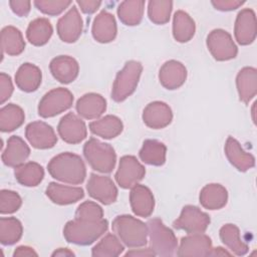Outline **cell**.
<instances>
[{
  "label": "cell",
  "instance_id": "obj_44",
  "mask_svg": "<svg viewBox=\"0 0 257 257\" xmlns=\"http://www.w3.org/2000/svg\"><path fill=\"white\" fill-rule=\"evenodd\" d=\"M13 92V84L11 77L4 73H0V103L3 104L10 96L12 95Z\"/></svg>",
  "mask_w": 257,
  "mask_h": 257
},
{
  "label": "cell",
  "instance_id": "obj_26",
  "mask_svg": "<svg viewBox=\"0 0 257 257\" xmlns=\"http://www.w3.org/2000/svg\"><path fill=\"white\" fill-rule=\"evenodd\" d=\"M236 86L239 98L244 103L254 98L257 93V70L254 67H243L237 74Z\"/></svg>",
  "mask_w": 257,
  "mask_h": 257
},
{
  "label": "cell",
  "instance_id": "obj_19",
  "mask_svg": "<svg viewBox=\"0 0 257 257\" xmlns=\"http://www.w3.org/2000/svg\"><path fill=\"white\" fill-rule=\"evenodd\" d=\"M52 76L61 83H70L78 75V62L71 56L59 55L54 57L49 64Z\"/></svg>",
  "mask_w": 257,
  "mask_h": 257
},
{
  "label": "cell",
  "instance_id": "obj_1",
  "mask_svg": "<svg viewBox=\"0 0 257 257\" xmlns=\"http://www.w3.org/2000/svg\"><path fill=\"white\" fill-rule=\"evenodd\" d=\"M47 170L52 178L70 185L81 184L86 177L82 159L69 152L53 157L47 165Z\"/></svg>",
  "mask_w": 257,
  "mask_h": 257
},
{
  "label": "cell",
  "instance_id": "obj_37",
  "mask_svg": "<svg viewBox=\"0 0 257 257\" xmlns=\"http://www.w3.org/2000/svg\"><path fill=\"white\" fill-rule=\"evenodd\" d=\"M24 119L23 109L14 103H8L0 109V130L2 132H12L18 128Z\"/></svg>",
  "mask_w": 257,
  "mask_h": 257
},
{
  "label": "cell",
  "instance_id": "obj_7",
  "mask_svg": "<svg viewBox=\"0 0 257 257\" xmlns=\"http://www.w3.org/2000/svg\"><path fill=\"white\" fill-rule=\"evenodd\" d=\"M73 94L64 87L53 88L46 92L38 104V114L42 117L55 116L71 107Z\"/></svg>",
  "mask_w": 257,
  "mask_h": 257
},
{
  "label": "cell",
  "instance_id": "obj_12",
  "mask_svg": "<svg viewBox=\"0 0 257 257\" xmlns=\"http://www.w3.org/2000/svg\"><path fill=\"white\" fill-rule=\"evenodd\" d=\"M59 137L68 144H79L87 135L85 122L75 113L68 112L63 115L57 125Z\"/></svg>",
  "mask_w": 257,
  "mask_h": 257
},
{
  "label": "cell",
  "instance_id": "obj_28",
  "mask_svg": "<svg viewBox=\"0 0 257 257\" xmlns=\"http://www.w3.org/2000/svg\"><path fill=\"white\" fill-rule=\"evenodd\" d=\"M199 200L205 209L219 210L227 204L228 193L220 184H208L201 190Z\"/></svg>",
  "mask_w": 257,
  "mask_h": 257
},
{
  "label": "cell",
  "instance_id": "obj_8",
  "mask_svg": "<svg viewBox=\"0 0 257 257\" xmlns=\"http://www.w3.org/2000/svg\"><path fill=\"white\" fill-rule=\"evenodd\" d=\"M210 224V217L200 208L187 205L182 209L180 217L173 223V227L184 230L188 234L204 233Z\"/></svg>",
  "mask_w": 257,
  "mask_h": 257
},
{
  "label": "cell",
  "instance_id": "obj_30",
  "mask_svg": "<svg viewBox=\"0 0 257 257\" xmlns=\"http://www.w3.org/2000/svg\"><path fill=\"white\" fill-rule=\"evenodd\" d=\"M220 239L232 254L243 256L248 253V245L242 240L239 228L234 224H226L220 229Z\"/></svg>",
  "mask_w": 257,
  "mask_h": 257
},
{
  "label": "cell",
  "instance_id": "obj_32",
  "mask_svg": "<svg viewBox=\"0 0 257 257\" xmlns=\"http://www.w3.org/2000/svg\"><path fill=\"white\" fill-rule=\"evenodd\" d=\"M25 48L22 33L14 26H5L1 30V49L4 53L14 56L19 55Z\"/></svg>",
  "mask_w": 257,
  "mask_h": 257
},
{
  "label": "cell",
  "instance_id": "obj_4",
  "mask_svg": "<svg viewBox=\"0 0 257 257\" xmlns=\"http://www.w3.org/2000/svg\"><path fill=\"white\" fill-rule=\"evenodd\" d=\"M147 226L150 248L156 256H173L178 249V241L174 232L159 218L149 220Z\"/></svg>",
  "mask_w": 257,
  "mask_h": 257
},
{
  "label": "cell",
  "instance_id": "obj_40",
  "mask_svg": "<svg viewBox=\"0 0 257 257\" xmlns=\"http://www.w3.org/2000/svg\"><path fill=\"white\" fill-rule=\"evenodd\" d=\"M172 8V1L152 0L148 5V16L155 24H166L170 20Z\"/></svg>",
  "mask_w": 257,
  "mask_h": 257
},
{
  "label": "cell",
  "instance_id": "obj_47",
  "mask_svg": "<svg viewBox=\"0 0 257 257\" xmlns=\"http://www.w3.org/2000/svg\"><path fill=\"white\" fill-rule=\"evenodd\" d=\"M76 3L79 6L80 10L86 14L94 13L101 5L100 1H95V0H78L76 1Z\"/></svg>",
  "mask_w": 257,
  "mask_h": 257
},
{
  "label": "cell",
  "instance_id": "obj_9",
  "mask_svg": "<svg viewBox=\"0 0 257 257\" xmlns=\"http://www.w3.org/2000/svg\"><path fill=\"white\" fill-rule=\"evenodd\" d=\"M207 47L218 61H226L237 56L238 48L232 36L223 29H214L207 36Z\"/></svg>",
  "mask_w": 257,
  "mask_h": 257
},
{
  "label": "cell",
  "instance_id": "obj_27",
  "mask_svg": "<svg viewBox=\"0 0 257 257\" xmlns=\"http://www.w3.org/2000/svg\"><path fill=\"white\" fill-rule=\"evenodd\" d=\"M42 79V73L38 66L26 62L23 63L15 74V82L19 89L25 92L35 91Z\"/></svg>",
  "mask_w": 257,
  "mask_h": 257
},
{
  "label": "cell",
  "instance_id": "obj_36",
  "mask_svg": "<svg viewBox=\"0 0 257 257\" xmlns=\"http://www.w3.org/2000/svg\"><path fill=\"white\" fill-rule=\"evenodd\" d=\"M145 1L143 0H126L120 2L117 7V15L119 20L128 26H135L141 23L144 15Z\"/></svg>",
  "mask_w": 257,
  "mask_h": 257
},
{
  "label": "cell",
  "instance_id": "obj_16",
  "mask_svg": "<svg viewBox=\"0 0 257 257\" xmlns=\"http://www.w3.org/2000/svg\"><path fill=\"white\" fill-rule=\"evenodd\" d=\"M210 237L203 233L189 234L183 237L177 249L178 256H209L212 250Z\"/></svg>",
  "mask_w": 257,
  "mask_h": 257
},
{
  "label": "cell",
  "instance_id": "obj_51",
  "mask_svg": "<svg viewBox=\"0 0 257 257\" xmlns=\"http://www.w3.org/2000/svg\"><path fill=\"white\" fill-rule=\"evenodd\" d=\"M52 256H74V253L72 251H70L68 248H58L57 250H55L52 253Z\"/></svg>",
  "mask_w": 257,
  "mask_h": 257
},
{
  "label": "cell",
  "instance_id": "obj_3",
  "mask_svg": "<svg viewBox=\"0 0 257 257\" xmlns=\"http://www.w3.org/2000/svg\"><path fill=\"white\" fill-rule=\"evenodd\" d=\"M111 227L120 242L130 248H141L148 243L147 224L131 215L115 217Z\"/></svg>",
  "mask_w": 257,
  "mask_h": 257
},
{
  "label": "cell",
  "instance_id": "obj_21",
  "mask_svg": "<svg viewBox=\"0 0 257 257\" xmlns=\"http://www.w3.org/2000/svg\"><path fill=\"white\" fill-rule=\"evenodd\" d=\"M117 32L114 16L107 12H99L93 20L91 27L92 37L100 43H108L114 40Z\"/></svg>",
  "mask_w": 257,
  "mask_h": 257
},
{
  "label": "cell",
  "instance_id": "obj_43",
  "mask_svg": "<svg viewBox=\"0 0 257 257\" xmlns=\"http://www.w3.org/2000/svg\"><path fill=\"white\" fill-rule=\"evenodd\" d=\"M71 1L67 0H36L34 5L36 8L47 15H58L63 12L68 6L71 5Z\"/></svg>",
  "mask_w": 257,
  "mask_h": 257
},
{
  "label": "cell",
  "instance_id": "obj_10",
  "mask_svg": "<svg viewBox=\"0 0 257 257\" xmlns=\"http://www.w3.org/2000/svg\"><path fill=\"white\" fill-rule=\"evenodd\" d=\"M146 175L145 167L134 156H123L119 160L115 181L119 187L130 189L137 185Z\"/></svg>",
  "mask_w": 257,
  "mask_h": 257
},
{
  "label": "cell",
  "instance_id": "obj_15",
  "mask_svg": "<svg viewBox=\"0 0 257 257\" xmlns=\"http://www.w3.org/2000/svg\"><path fill=\"white\" fill-rule=\"evenodd\" d=\"M256 16L252 9H242L236 17L234 34L241 45H249L256 38Z\"/></svg>",
  "mask_w": 257,
  "mask_h": 257
},
{
  "label": "cell",
  "instance_id": "obj_49",
  "mask_svg": "<svg viewBox=\"0 0 257 257\" xmlns=\"http://www.w3.org/2000/svg\"><path fill=\"white\" fill-rule=\"evenodd\" d=\"M125 256H156L154 251L151 248H145V249H132L131 251H127Z\"/></svg>",
  "mask_w": 257,
  "mask_h": 257
},
{
  "label": "cell",
  "instance_id": "obj_23",
  "mask_svg": "<svg viewBox=\"0 0 257 257\" xmlns=\"http://www.w3.org/2000/svg\"><path fill=\"white\" fill-rule=\"evenodd\" d=\"M30 155L28 145L18 136H12L7 141L6 149L2 153V162L5 166L16 168L26 161Z\"/></svg>",
  "mask_w": 257,
  "mask_h": 257
},
{
  "label": "cell",
  "instance_id": "obj_41",
  "mask_svg": "<svg viewBox=\"0 0 257 257\" xmlns=\"http://www.w3.org/2000/svg\"><path fill=\"white\" fill-rule=\"evenodd\" d=\"M21 197L16 192L11 190H2L0 192L1 214H12L21 207Z\"/></svg>",
  "mask_w": 257,
  "mask_h": 257
},
{
  "label": "cell",
  "instance_id": "obj_13",
  "mask_svg": "<svg viewBox=\"0 0 257 257\" xmlns=\"http://www.w3.org/2000/svg\"><path fill=\"white\" fill-rule=\"evenodd\" d=\"M25 137L33 148L40 150L50 149L57 142V137L52 126L41 120L32 121L27 124Z\"/></svg>",
  "mask_w": 257,
  "mask_h": 257
},
{
  "label": "cell",
  "instance_id": "obj_5",
  "mask_svg": "<svg viewBox=\"0 0 257 257\" xmlns=\"http://www.w3.org/2000/svg\"><path fill=\"white\" fill-rule=\"evenodd\" d=\"M83 156L94 171L105 174L114 169L116 155L109 144L89 139L83 146Z\"/></svg>",
  "mask_w": 257,
  "mask_h": 257
},
{
  "label": "cell",
  "instance_id": "obj_35",
  "mask_svg": "<svg viewBox=\"0 0 257 257\" xmlns=\"http://www.w3.org/2000/svg\"><path fill=\"white\" fill-rule=\"evenodd\" d=\"M167 147L157 140H146L140 150L141 160L148 165L163 166L166 162Z\"/></svg>",
  "mask_w": 257,
  "mask_h": 257
},
{
  "label": "cell",
  "instance_id": "obj_18",
  "mask_svg": "<svg viewBox=\"0 0 257 257\" xmlns=\"http://www.w3.org/2000/svg\"><path fill=\"white\" fill-rule=\"evenodd\" d=\"M130 203L133 212L139 217H150L155 208V198L152 191L140 184L132 187Z\"/></svg>",
  "mask_w": 257,
  "mask_h": 257
},
{
  "label": "cell",
  "instance_id": "obj_22",
  "mask_svg": "<svg viewBox=\"0 0 257 257\" xmlns=\"http://www.w3.org/2000/svg\"><path fill=\"white\" fill-rule=\"evenodd\" d=\"M225 154L231 165L240 172H246L255 166L254 156L244 151L240 143L233 137H229L226 141Z\"/></svg>",
  "mask_w": 257,
  "mask_h": 257
},
{
  "label": "cell",
  "instance_id": "obj_20",
  "mask_svg": "<svg viewBox=\"0 0 257 257\" xmlns=\"http://www.w3.org/2000/svg\"><path fill=\"white\" fill-rule=\"evenodd\" d=\"M187 78V69L185 65L177 60L165 62L159 72L161 84L170 90L181 87Z\"/></svg>",
  "mask_w": 257,
  "mask_h": 257
},
{
  "label": "cell",
  "instance_id": "obj_38",
  "mask_svg": "<svg viewBox=\"0 0 257 257\" xmlns=\"http://www.w3.org/2000/svg\"><path fill=\"white\" fill-rule=\"evenodd\" d=\"M23 227L21 222L14 217H2L0 219V242L3 245H13L22 236Z\"/></svg>",
  "mask_w": 257,
  "mask_h": 257
},
{
  "label": "cell",
  "instance_id": "obj_6",
  "mask_svg": "<svg viewBox=\"0 0 257 257\" xmlns=\"http://www.w3.org/2000/svg\"><path fill=\"white\" fill-rule=\"evenodd\" d=\"M142 71L143 65L137 60H130L124 64L122 69L117 72L112 84L111 97L114 101H123L134 93L138 86Z\"/></svg>",
  "mask_w": 257,
  "mask_h": 257
},
{
  "label": "cell",
  "instance_id": "obj_48",
  "mask_svg": "<svg viewBox=\"0 0 257 257\" xmlns=\"http://www.w3.org/2000/svg\"><path fill=\"white\" fill-rule=\"evenodd\" d=\"M37 252L34 251L33 248L29 246H19L15 249L13 256L14 257H25V256H37Z\"/></svg>",
  "mask_w": 257,
  "mask_h": 257
},
{
  "label": "cell",
  "instance_id": "obj_11",
  "mask_svg": "<svg viewBox=\"0 0 257 257\" xmlns=\"http://www.w3.org/2000/svg\"><path fill=\"white\" fill-rule=\"evenodd\" d=\"M86 190L88 195L104 205L112 204L117 198V189L109 177L91 174Z\"/></svg>",
  "mask_w": 257,
  "mask_h": 257
},
{
  "label": "cell",
  "instance_id": "obj_2",
  "mask_svg": "<svg viewBox=\"0 0 257 257\" xmlns=\"http://www.w3.org/2000/svg\"><path fill=\"white\" fill-rule=\"evenodd\" d=\"M108 223L105 219L84 220L74 218L68 221L63 228V236L69 243L76 245H89L106 232Z\"/></svg>",
  "mask_w": 257,
  "mask_h": 257
},
{
  "label": "cell",
  "instance_id": "obj_46",
  "mask_svg": "<svg viewBox=\"0 0 257 257\" xmlns=\"http://www.w3.org/2000/svg\"><path fill=\"white\" fill-rule=\"evenodd\" d=\"M212 5L220 11H231L242 6L245 2L239 0H216L211 2Z\"/></svg>",
  "mask_w": 257,
  "mask_h": 257
},
{
  "label": "cell",
  "instance_id": "obj_31",
  "mask_svg": "<svg viewBox=\"0 0 257 257\" xmlns=\"http://www.w3.org/2000/svg\"><path fill=\"white\" fill-rule=\"evenodd\" d=\"M196 31V25L193 18L185 11L178 10L173 19V36L178 42L190 41Z\"/></svg>",
  "mask_w": 257,
  "mask_h": 257
},
{
  "label": "cell",
  "instance_id": "obj_29",
  "mask_svg": "<svg viewBox=\"0 0 257 257\" xmlns=\"http://www.w3.org/2000/svg\"><path fill=\"white\" fill-rule=\"evenodd\" d=\"M122 128L123 124L120 118L112 114L104 115L89 123V130L93 135L106 140L117 137Z\"/></svg>",
  "mask_w": 257,
  "mask_h": 257
},
{
  "label": "cell",
  "instance_id": "obj_39",
  "mask_svg": "<svg viewBox=\"0 0 257 257\" xmlns=\"http://www.w3.org/2000/svg\"><path fill=\"white\" fill-rule=\"evenodd\" d=\"M123 249V244L115 235L107 234L91 249V255L94 257H115L120 255Z\"/></svg>",
  "mask_w": 257,
  "mask_h": 257
},
{
  "label": "cell",
  "instance_id": "obj_42",
  "mask_svg": "<svg viewBox=\"0 0 257 257\" xmlns=\"http://www.w3.org/2000/svg\"><path fill=\"white\" fill-rule=\"evenodd\" d=\"M74 218L84 220H100L103 219V211L96 203L85 201L77 207Z\"/></svg>",
  "mask_w": 257,
  "mask_h": 257
},
{
  "label": "cell",
  "instance_id": "obj_45",
  "mask_svg": "<svg viewBox=\"0 0 257 257\" xmlns=\"http://www.w3.org/2000/svg\"><path fill=\"white\" fill-rule=\"evenodd\" d=\"M9 5L11 10L18 16L23 17L28 15L29 11H30V6H31V2L30 1H26V0H11L9 1Z\"/></svg>",
  "mask_w": 257,
  "mask_h": 257
},
{
  "label": "cell",
  "instance_id": "obj_50",
  "mask_svg": "<svg viewBox=\"0 0 257 257\" xmlns=\"http://www.w3.org/2000/svg\"><path fill=\"white\" fill-rule=\"evenodd\" d=\"M232 253L228 252L227 250H225L222 247H216V248H212L209 256H231Z\"/></svg>",
  "mask_w": 257,
  "mask_h": 257
},
{
  "label": "cell",
  "instance_id": "obj_33",
  "mask_svg": "<svg viewBox=\"0 0 257 257\" xmlns=\"http://www.w3.org/2000/svg\"><path fill=\"white\" fill-rule=\"evenodd\" d=\"M53 32L50 21L46 18H36L32 20L26 30L27 40L35 45L41 46L48 42Z\"/></svg>",
  "mask_w": 257,
  "mask_h": 257
},
{
  "label": "cell",
  "instance_id": "obj_24",
  "mask_svg": "<svg viewBox=\"0 0 257 257\" xmlns=\"http://www.w3.org/2000/svg\"><path fill=\"white\" fill-rule=\"evenodd\" d=\"M77 113L86 119L99 117L106 109V100L98 93L89 92L82 95L76 102Z\"/></svg>",
  "mask_w": 257,
  "mask_h": 257
},
{
  "label": "cell",
  "instance_id": "obj_34",
  "mask_svg": "<svg viewBox=\"0 0 257 257\" xmlns=\"http://www.w3.org/2000/svg\"><path fill=\"white\" fill-rule=\"evenodd\" d=\"M14 176L19 184L26 187H35L43 180L44 170L39 164L28 162L16 167Z\"/></svg>",
  "mask_w": 257,
  "mask_h": 257
},
{
  "label": "cell",
  "instance_id": "obj_17",
  "mask_svg": "<svg viewBox=\"0 0 257 257\" xmlns=\"http://www.w3.org/2000/svg\"><path fill=\"white\" fill-rule=\"evenodd\" d=\"M173 112L171 107L163 101H153L149 103L143 111V120L147 126L160 130L171 123Z\"/></svg>",
  "mask_w": 257,
  "mask_h": 257
},
{
  "label": "cell",
  "instance_id": "obj_14",
  "mask_svg": "<svg viewBox=\"0 0 257 257\" xmlns=\"http://www.w3.org/2000/svg\"><path fill=\"white\" fill-rule=\"evenodd\" d=\"M83 21L75 6H72L57 22L56 29L59 38L67 43L75 42L81 35Z\"/></svg>",
  "mask_w": 257,
  "mask_h": 257
},
{
  "label": "cell",
  "instance_id": "obj_25",
  "mask_svg": "<svg viewBox=\"0 0 257 257\" xmlns=\"http://www.w3.org/2000/svg\"><path fill=\"white\" fill-rule=\"evenodd\" d=\"M46 196L57 205H69L82 199L84 192L80 187L65 186L52 182L46 188Z\"/></svg>",
  "mask_w": 257,
  "mask_h": 257
}]
</instances>
